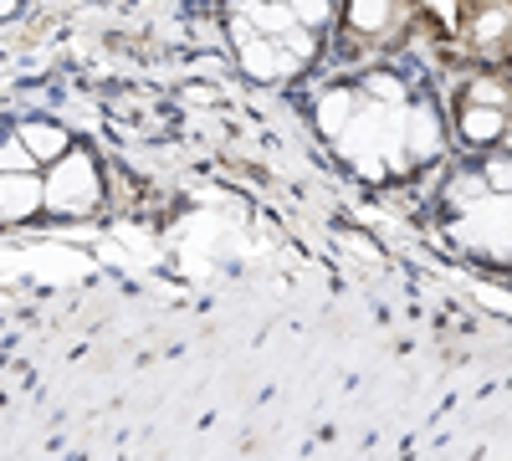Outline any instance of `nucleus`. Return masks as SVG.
Returning <instances> with one entry per match:
<instances>
[{
  "label": "nucleus",
  "mask_w": 512,
  "mask_h": 461,
  "mask_svg": "<svg viewBox=\"0 0 512 461\" xmlns=\"http://www.w3.org/2000/svg\"><path fill=\"white\" fill-rule=\"evenodd\" d=\"M241 67L251 72V77H282V72H292L297 67V57L292 52H282V41H267V36H241Z\"/></svg>",
  "instance_id": "nucleus-3"
},
{
  "label": "nucleus",
  "mask_w": 512,
  "mask_h": 461,
  "mask_svg": "<svg viewBox=\"0 0 512 461\" xmlns=\"http://www.w3.org/2000/svg\"><path fill=\"white\" fill-rule=\"evenodd\" d=\"M21 144L31 149V159H57V154H67V134L57 129V123H26Z\"/></svg>",
  "instance_id": "nucleus-8"
},
{
  "label": "nucleus",
  "mask_w": 512,
  "mask_h": 461,
  "mask_svg": "<svg viewBox=\"0 0 512 461\" xmlns=\"http://www.w3.org/2000/svg\"><path fill=\"white\" fill-rule=\"evenodd\" d=\"M482 180H487L492 195H512V154L487 159V164H482Z\"/></svg>",
  "instance_id": "nucleus-9"
},
{
  "label": "nucleus",
  "mask_w": 512,
  "mask_h": 461,
  "mask_svg": "<svg viewBox=\"0 0 512 461\" xmlns=\"http://www.w3.org/2000/svg\"><path fill=\"white\" fill-rule=\"evenodd\" d=\"M349 246L359 251V257H374V251H379V246H374V241H364V236H349Z\"/></svg>",
  "instance_id": "nucleus-14"
},
{
  "label": "nucleus",
  "mask_w": 512,
  "mask_h": 461,
  "mask_svg": "<svg viewBox=\"0 0 512 461\" xmlns=\"http://www.w3.org/2000/svg\"><path fill=\"white\" fill-rule=\"evenodd\" d=\"M16 6H21V0H0V21H6V16H16Z\"/></svg>",
  "instance_id": "nucleus-15"
},
{
  "label": "nucleus",
  "mask_w": 512,
  "mask_h": 461,
  "mask_svg": "<svg viewBox=\"0 0 512 461\" xmlns=\"http://www.w3.org/2000/svg\"><path fill=\"white\" fill-rule=\"evenodd\" d=\"M472 103H492V108H502V103H507L502 82H497V77H477V82H472Z\"/></svg>",
  "instance_id": "nucleus-12"
},
{
  "label": "nucleus",
  "mask_w": 512,
  "mask_h": 461,
  "mask_svg": "<svg viewBox=\"0 0 512 461\" xmlns=\"http://www.w3.org/2000/svg\"><path fill=\"white\" fill-rule=\"evenodd\" d=\"M395 21V0H349V26L359 36H379Z\"/></svg>",
  "instance_id": "nucleus-6"
},
{
  "label": "nucleus",
  "mask_w": 512,
  "mask_h": 461,
  "mask_svg": "<svg viewBox=\"0 0 512 461\" xmlns=\"http://www.w3.org/2000/svg\"><path fill=\"white\" fill-rule=\"evenodd\" d=\"M0 170H31V149L26 144H6L0 149Z\"/></svg>",
  "instance_id": "nucleus-13"
},
{
  "label": "nucleus",
  "mask_w": 512,
  "mask_h": 461,
  "mask_svg": "<svg viewBox=\"0 0 512 461\" xmlns=\"http://www.w3.org/2000/svg\"><path fill=\"white\" fill-rule=\"evenodd\" d=\"M502 129H507V113L492 108V103H472V108L461 113V139L466 144H497Z\"/></svg>",
  "instance_id": "nucleus-4"
},
{
  "label": "nucleus",
  "mask_w": 512,
  "mask_h": 461,
  "mask_svg": "<svg viewBox=\"0 0 512 461\" xmlns=\"http://www.w3.org/2000/svg\"><path fill=\"white\" fill-rule=\"evenodd\" d=\"M405 149H410V159H420V154H436V149H441V129H436V113H431V108H415V113H410Z\"/></svg>",
  "instance_id": "nucleus-7"
},
{
  "label": "nucleus",
  "mask_w": 512,
  "mask_h": 461,
  "mask_svg": "<svg viewBox=\"0 0 512 461\" xmlns=\"http://www.w3.org/2000/svg\"><path fill=\"white\" fill-rule=\"evenodd\" d=\"M497 144H502V149L512 154V123H507V129H502V139H497Z\"/></svg>",
  "instance_id": "nucleus-16"
},
{
  "label": "nucleus",
  "mask_w": 512,
  "mask_h": 461,
  "mask_svg": "<svg viewBox=\"0 0 512 461\" xmlns=\"http://www.w3.org/2000/svg\"><path fill=\"white\" fill-rule=\"evenodd\" d=\"M364 88H369L374 103H390V108H400V98H405V88H400L390 72H369V77H364Z\"/></svg>",
  "instance_id": "nucleus-10"
},
{
  "label": "nucleus",
  "mask_w": 512,
  "mask_h": 461,
  "mask_svg": "<svg viewBox=\"0 0 512 461\" xmlns=\"http://www.w3.org/2000/svg\"><path fill=\"white\" fill-rule=\"evenodd\" d=\"M41 200H47L57 216L93 211V205L103 200V180L93 170V159L88 154H57V170L47 175V185H41Z\"/></svg>",
  "instance_id": "nucleus-1"
},
{
  "label": "nucleus",
  "mask_w": 512,
  "mask_h": 461,
  "mask_svg": "<svg viewBox=\"0 0 512 461\" xmlns=\"http://www.w3.org/2000/svg\"><path fill=\"white\" fill-rule=\"evenodd\" d=\"M292 16L303 21V26H323L328 21V0H287Z\"/></svg>",
  "instance_id": "nucleus-11"
},
{
  "label": "nucleus",
  "mask_w": 512,
  "mask_h": 461,
  "mask_svg": "<svg viewBox=\"0 0 512 461\" xmlns=\"http://www.w3.org/2000/svg\"><path fill=\"white\" fill-rule=\"evenodd\" d=\"M41 211V180L31 170H0V221H26Z\"/></svg>",
  "instance_id": "nucleus-2"
},
{
  "label": "nucleus",
  "mask_w": 512,
  "mask_h": 461,
  "mask_svg": "<svg viewBox=\"0 0 512 461\" xmlns=\"http://www.w3.org/2000/svg\"><path fill=\"white\" fill-rule=\"evenodd\" d=\"M354 113H359V98H354L349 88H333V93L318 103V129L338 139V134L349 129V118H354Z\"/></svg>",
  "instance_id": "nucleus-5"
}]
</instances>
